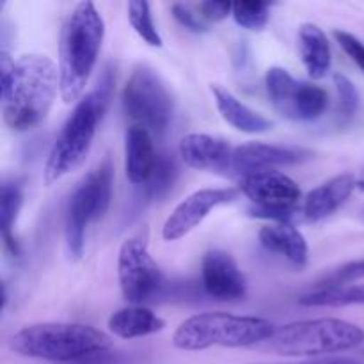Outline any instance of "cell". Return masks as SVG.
Wrapping results in <instances>:
<instances>
[{
  "label": "cell",
  "mask_w": 364,
  "mask_h": 364,
  "mask_svg": "<svg viewBox=\"0 0 364 364\" xmlns=\"http://www.w3.org/2000/svg\"><path fill=\"white\" fill-rule=\"evenodd\" d=\"M0 84L4 123L14 132H27L48 116L60 87L59 70L48 55L28 53L4 71Z\"/></svg>",
  "instance_id": "obj_1"
},
{
  "label": "cell",
  "mask_w": 364,
  "mask_h": 364,
  "mask_svg": "<svg viewBox=\"0 0 364 364\" xmlns=\"http://www.w3.org/2000/svg\"><path fill=\"white\" fill-rule=\"evenodd\" d=\"M114 82H116L114 71L105 68L95 89L82 96L71 110L46 159V185L55 183L84 164L85 156L91 151L100 121L112 98Z\"/></svg>",
  "instance_id": "obj_2"
},
{
  "label": "cell",
  "mask_w": 364,
  "mask_h": 364,
  "mask_svg": "<svg viewBox=\"0 0 364 364\" xmlns=\"http://www.w3.org/2000/svg\"><path fill=\"white\" fill-rule=\"evenodd\" d=\"M105 21L92 2H78L68 14L60 38L59 91L66 103L82 98L98 63Z\"/></svg>",
  "instance_id": "obj_3"
},
{
  "label": "cell",
  "mask_w": 364,
  "mask_h": 364,
  "mask_svg": "<svg viewBox=\"0 0 364 364\" xmlns=\"http://www.w3.org/2000/svg\"><path fill=\"white\" fill-rule=\"evenodd\" d=\"M11 350L32 359L77 364L110 348V338L85 323L43 322L18 331Z\"/></svg>",
  "instance_id": "obj_4"
},
{
  "label": "cell",
  "mask_w": 364,
  "mask_h": 364,
  "mask_svg": "<svg viewBox=\"0 0 364 364\" xmlns=\"http://www.w3.org/2000/svg\"><path fill=\"white\" fill-rule=\"evenodd\" d=\"M274 333L276 326L265 318L210 311L185 320L174 333L173 345L185 352H201L212 347H252L269 341Z\"/></svg>",
  "instance_id": "obj_5"
},
{
  "label": "cell",
  "mask_w": 364,
  "mask_h": 364,
  "mask_svg": "<svg viewBox=\"0 0 364 364\" xmlns=\"http://www.w3.org/2000/svg\"><path fill=\"white\" fill-rule=\"evenodd\" d=\"M364 331L340 318H315L276 329L269 348L288 358H318L363 347Z\"/></svg>",
  "instance_id": "obj_6"
},
{
  "label": "cell",
  "mask_w": 364,
  "mask_h": 364,
  "mask_svg": "<svg viewBox=\"0 0 364 364\" xmlns=\"http://www.w3.org/2000/svg\"><path fill=\"white\" fill-rule=\"evenodd\" d=\"M114 171L109 160L89 171L75 187L64 219V238L70 258L80 259L85 247V231L107 213L112 198Z\"/></svg>",
  "instance_id": "obj_7"
},
{
  "label": "cell",
  "mask_w": 364,
  "mask_h": 364,
  "mask_svg": "<svg viewBox=\"0 0 364 364\" xmlns=\"http://www.w3.org/2000/svg\"><path fill=\"white\" fill-rule=\"evenodd\" d=\"M123 109L132 127L148 130L153 137H162L169 130L174 116V102L169 89L148 64L134 68L123 89Z\"/></svg>",
  "instance_id": "obj_8"
},
{
  "label": "cell",
  "mask_w": 364,
  "mask_h": 364,
  "mask_svg": "<svg viewBox=\"0 0 364 364\" xmlns=\"http://www.w3.org/2000/svg\"><path fill=\"white\" fill-rule=\"evenodd\" d=\"M265 87L272 107L287 119L315 121L329 107L326 89L295 80L284 68L274 66L267 71Z\"/></svg>",
  "instance_id": "obj_9"
},
{
  "label": "cell",
  "mask_w": 364,
  "mask_h": 364,
  "mask_svg": "<svg viewBox=\"0 0 364 364\" xmlns=\"http://www.w3.org/2000/svg\"><path fill=\"white\" fill-rule=\"evenodd\" d=\"M117 277L124 299L134 306L159 294L164 284V274L149 255L146 238L132 237L123 242L117 256Z\"/></svg>",
  "instance_id": "obj_10"
},
{
  "label": "cell",
  "mask_w": 364,
  "mask_h": 364,
  "mask_svg": "<svg viewBox=\"0 0 364 364\" xmlns=\"http://www.w3.org/2000/svg\"><path fill=\"white\" fill-rule=\"evenodd\" d=\"M240 188H201L185 198L167 217L162 228L164 240L174 242L183 238L199 226L217 206L228 205L238 199Z\"/></svg>",
  "instance_id": "obj_11"
},
{
  "label": "cell",
  "mask_w": 364,
  "mask_h": 364,
  "mask_svg": "<svg viewBox=\"0 0 364 364\" xmlns=\"http://www.w3.org/2000/svg\"><path fill=\"white\" fill-rule=\"evenodd\" d=\"M240 192L251 199L255 210L263 212H277V210L297 208L301 199L299 185L279 171H263V173L249 174L238 180Z\"/></svg>",
  "instance_id": "obj_12"
},
{
  "label": "cell",
  "mask_w": 364,
  "mask_h": 364,
  "mask_svg": "<svg viewBox=\"0 0 364 364\" xmlns=\"http://www.w3.org/2000/svg\"><path fill=\"white\" fill-rule=\"evenodd\" d=\"M306 153L302 149L288 148V146L265 144V142H247V144L235 146L231 153L230 164L224 176L242 178L263 171H276L277 167L294 166L304 160Z\"/></svg>",
  "instance_id": "obj_13"
},
{
  "label": "cell",
  "mask_w": 364,
  "mask_h": 364,
  "mask_svg": "<svg viewBox=\"0 0 364 364\" xmlns=\"http://www.w3.org/2000/svg\"><path fill=\"white\" fill-rule=\"evenodd\" d=\"M203 288L217 301H238L247 294V281L231 255L224 251H210L201 265Z\"/></svg>",
  "instance_id": "obj_14"
},
{
  "label": "cell",
  "mask_w": 364,
  "mask_h": 364,
  "mask_svg": "<svg viewBox=\"0 0 364 364\" xmlns=\"http://www.w3.org/2000/svg\"><path fill=\"white\" fill-rule=\"evenodd\" d=\"M233 146L223 137L208 134H188L180 141V156L188 167L224 174Z\"/></svg>",
  "instance_id": "obj_15"
},
{
  "label": "cell",
  "mask_w": 364,
  "mask_h": 364,
  "mask_svg": "<svg viewBox=\"0 0 364 364\" xmlns=\"http://www.w3.org/2000/svg\"><path fill=\"white\" fill-rule=\"evenodd\" d=\"M159 153L153 135L139 127H130L124 135V171L132 185L144 187L155 173Z\"/></svg>",
  "instance_id": "obj_16"
},
{
  "label": "cell",
  "mask_w": 364,
  "mask_h": 364,
  "mask_svg": "<svg viewBox=\"0 0 364 364\" xmlns=\"http://www.w3.org/2000/svg\"><path fill=\"white\" fill-rule=\"evenodd\" d=\"M355 187H358V181L350 173L331 178L329 181L309 192L301 208L302 217L309 223H318V220L326 219L347 203Z\"/></svg>",
  "instance_id": "obj_17"
},
{
  "label": "cell",
  "mask_w": 364,
  "mask_h": 364,
  "mask_svg": "<svg viewBox=\"0 0 364 364\" xmlns=\"http://www.w3.org/2000/svg\"><path fill=\"white\" fill-rule=\"evenodd\" d=\"M258 237L267 251L281 255L283 258H287L291 265L302 269V267H306V263H308V242H306L304 235H302L294 224H267V226H263L262 230H259Z\"/></svg>",
  "instance_id": "obj_18"
},
{
  "label": "cell",
  "mask_w": 364,
  "mask_h": 364,
  "mask_svg": "<svg viewBox=\"0 0 364 364\" xmlns=\"http://www.w3.org/2000/svg\"><path fill=\"white\" fill-rule=\"evenodd\" d=\"M212 95L223 119L237 130L245 132V134H263V132L272 128V121H269L265 116L245 105L223 85L213 84Z\"/></svg>",
  "instance_id": "obj_19"
},
{
  "label": "cell",
  "mask_w": 364,
  "mask_h": 364,
  "mask_svg": "<svg viewBox=\"0 0 364 364\" xmlns=\"http://www.w3.org/2000/svg\"><path fill=\"white\" fill-rule=\"evenodd\" d=\"M109 331L121 340H135L164 331L166 322L144 306H128L112 313L107 322Z\"/></svg>",
  "instance_id": "obj_20"
},
{
  "label": "cell",
  "mask_w": 364,
  "mask_h": 364,
  "mask_svg": "<svg viewBox=\"0 0 364 364\" xmlns=\"http://www.w3.org/2000/svg\"><path fill=\"white\" fill-rule=\"evenodd\" d=\"M299 48L309 77L318 80L331 70V46L327 36L318 25L304 23L299 31Z\"/></svg>",
  "instance_id": "obj_21"
},
{
  "label": "cell",
  "mask_w": 364,
  "mask_h": 364,
  "mask_svg": "<svg viewBox=\"0 0 364 364\" xmlns=\"http://www.w3.org/2000/svg\"><path fill=\"white\" fill-rule=\"evenodd\" d=\"M299 304L306 308H347L364 306V284H345V287L316 288L299 299Z\"/></svg>",
  "instance_id": "obj_22"
},
{
  "label": "cell",
  "mask_w": 364,
  "mask_h": 364,
  "mask_svg": "<svg viewBox=\"0 0 364 364\" xmlns=\"http://www.w3.org/2000/svg\"><path fill=\"white\" fill-rule=\"evenodd\" d=\"M21 201H23V194L21 188L16 183L6 181L2 185V199H0V223H2V240L6 251H9L13 256L20 255V247L14 238V223H16L18 212L21 208Z\"/></svg>",
  "instance_id": "obj_23"
},
{
  "label": "cell",
  "mask_w": 364,
  "mask_h": 364,
  "mask_svg": "<svg viewBox=\"0 0 364 364\" xmlns=\"http://www.w3.org/2000/svg\"><path fill=\"white\" fill-rule=\"evenodd\" d=\"M128 20L142 41L148 43L149 46H162V36L159 34V28L153 20L151 6L148 2L144 0L128 2Z\"/></svg>",
  "instance_id": "obj_24"
},
{
  "label": "cell",
  "mask_w": 364,
  "mask_h": 364,
  "mask_svg": "<svg viewBox=\"0 0 364 364\" xmlns=\"http://www.w3.org/2000/svg\"><path fill=\"white\" fill-rule=\"evenodd\" d=\"M233 18L240 27L249 31H259L269 23L270 4L255 2V0H240L233 4Z\"/></svg>",
  "instance_id": "obj_25"
},
{
  "label": "cell",
  "mask_w": 364,
  "mask_h": 364,
  "mask_svg": "<svg viewBox=\"0 0 364 364\" xmlns=\"http://www.w3.org/2000/svg\"><path fill=\"white\" fill-rule=\"evenodd\" d=\"M174 174H176V167H174L173 159L169 155H159V162H156L155 173L149 178L148 183L144 185L146 194L151 198H159L160 194L167 191L173 185Z\"/></svg>",
  "instance_id": "obj_26"
},
{
  "label": "cell",
  "mask_w": 364,
  "mask_h": 364,
  "mask_svg": "<svg viewBox=\"0 0 364 364\" xmlns=\"http://www.w3.org/2000/svg\"><path fill=\"white\" fill-rule=\"evenodd\" d=\"M334 85H336L338 98H340V112L345 119L354 117V114L359 109V92L352 80L345 75L336 73L334 75Z\"/></svg>",
  "instance_id": "obj_27"
},
{
  "label": "cell",
  "mask_w": 364,
  "mask_h": 364,
  "mask_svg": "<svg viewBox=\"0 0 364 364\" xmlns=\"http://www.w3.org/2000/svg\"><path fill=\"white\" fill-rule=\"evenodd\" d=\"M364 277V259H358V262H350L347 265L340 267L338 270H334L331 276H327L326 279L320 283L318 288H331V287H345V284H350L354 281L363 279Z\"/></svg>",
  "instance_id": "obj_28"
},
{
  "label": "cell",
  "mask_w": 364,
  "mask_h": 364,
  "mask_svg": "<svg viewBox=\"0 0 364 364\" xmlns=\"http://www.w3.org/2000/svg\"><path fill=\"white\" fill-rule=\"evenodd\" d=\"M334 38L340 43V46L343 48V52L354 60L359 66V70L364 73V43L359 38H355L354 34L347 31H334Z\"/></svg>",
  "instance_id": "obj_29"
},
{
  "label": "cell",
  "mask_w": 364,
  "mask_h": 364,
  "mask_svg": "<svg viewBox=\"0 0 364 364\" xmlns=\"http://www.w3.org/2000/svg\"><path fill=\"white\" fill-rule=\"evenodd\" d=\"M173 14L174 18L178 20V23L181 25V27L188 28V31L192 32H205L206 31V23L201 20V16L199 14H196L194 11L191 9L188 6H185V4H173Z\"/></svg>",
  "instance_id": "obj_30"
},
{
  "label": "cell",
  "mask_w": 364,
  "mask_h": 364,
  "mask_svg": "<svg viewBox=\"0 0 364 364\" xmlns=\"http://www.w3.org/2000/svg\"><path fill=\"white\" fill-rule=\"evenodd\" d=\"M199 16L210 21H220L233 13V4L228 0H210V2H201L198 6Z\"/></svg>",
  "instance_id": "obj_31"
},
{
  "label": "cell",
  "mask_w": 364,
  "mask_h": 364,
  "mask_svg": "<svg viewBox=\"0 0 364 364\" xmlns=\"http://www.w3.org/2000/svg\"><path fill=\"white\" fill-rule=\"evenodd\" d=\"M256 364H363L354 359L345 358H322V359H309V361L302 363H256Z\"/></svg>",
  "instance_id": "obj_32"
},
{
  "label": "cell",
  "mask_w": 364,
  "mask_h": 364,
  "mask_svg": "<svg viewBox=\"0 0 364 364\" xmlns=\"http://www.w3.org/2000/svg\"><path fill=\"white\" fill-rule=\"evenodd\" d=\"M358 187H359V188H361V191H364V178H363V180H361V181H358Z\"/></svg>",
  "instance_id": "obj_33"
},
{
  "label": "cell",
  "mask_w": 364,
  "mask_h": 364,
  "mask_svg": "<svg viewBox=\"0 0 364 364\" xmlns=\"http://www.w3.org/2000/svg\"><path fill=\"white\" fill-rule=\"evenodd\" d=\"M363 355H364V345H363Z\"/></svg>",
  "instance_id": "obj_34"
},
{
  "label": "cell",
  "mask_w": 364,
  "mask_h": 364,
  "mask_svg": "<svg viewBox=\"0 0 364 364\" xmlns=\"http://www.w3.org/2000/svg\"><path fill=\"white\" fill-rule=\"evenodd\" d=\"M363 217H364V212H363Z\"/></svg>",
  "instance_id": "obj_35"
}]
</instances>
